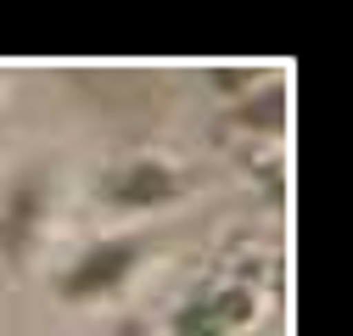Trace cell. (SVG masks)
Instances as JSON below:
<instances>
[{"mask_svg": "<svg viewBox=\"0 0 353 336\" xmlns=\"http://www.w3.org/2000/svg\"><path fill=\"white\" fill-rule=\"evenodd\" d=\"M123 264H135V246H107V252H96V258H84V264H79V275H73L68 286H73V291L112 286V280L123 275Z\"/></svg>", "mask_w": 353, "mask_h": 336, "instance_id": "obj_1", "label": "cell"}]
</instances>
